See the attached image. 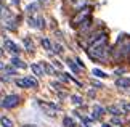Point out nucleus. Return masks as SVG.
<instances>
[{
    "label": "nucleus",
    "instance_id": "f257e3e1",
    "mask_svg": "<svg viewBox=\"0 0 130 127\" xmlns=\"http://www.w3.org/2000/svg\"><path fill=\"white\" fill-rule=\"evenodd\" d=\"M87 53L92 60H96V61H103V63H108V53H109V47H98V48H93V47H88L87 48Z\"/></svg>",
    "mask_w": 130,
    "mask_h": 127
},
{
    "label": "nucleus",
    "instance_id": "f03ea898",
    "mask_svg": "<svg viewBox=\"0 0 130 127\" xmlns=\"http://www.w3.org/2000/svg\"><path fill=\"white\" fill-rule=\"evenodd\" d=\"M88 18H90V8L87 7V8H82V10H79V11H77V15L72 18L71 24H72L74 27H76V26H80V24H82L84 21H87Z\"/></svg>",
    "mask_w": 130,
    "mask_h": 127
},
{
    "label": "nucleus",
    "instance_id": "7ed1b4c3",
    "mask_svg": "<svg viewBox=\"0 0 130 127\" xmlns=\"http://www.w3.org/2000/svg\"><path fill=\"white\" fill-rule=\"evenodd\" d=\"M19 101H21V98H19L18 95H7L5 98L2 100V106L7 109H11V108H16V106L19 105Z\"/></svg>",
    "mask_w": 130,
    "mask_h": 127
},
{
    "label": "nucleus",
    "instance_id": "20e7f679",
    "mask_svg": "<svg viewBox=\"0 0 130 127\" xmlns=\"http://www.w3.org/2000/svg\"><path fill=\"white\" fill-rule=\"evenodd\" d=\"M16 82L18 87H21V89H36L39 82L34 77H23V79H16L14 80Z\"/></svg>",
    "mask_w": 130,
    "mask_h": 127
},
{
    "label": "nucleus",
    "instance_id": "39448f33",
    "mask_svg": "<svg viewBox=\"0 0 130 127\" xmlns=\"http://www.w3.org/2000/svg\"><path fill=\"white\" fill-rule=\"evenodd\" d=\"M3 47L8 50V52H11V53H14V55H18L19 52H21V48L18 47L16 44L13 42V40H10V39H5L3 40Z\"/></svg>",
    "mask_w": 130,
    "mask_h": 127
},
{
    "label": "nucleus",
    "instance_id": "423d86ee",
    "mask_svg": "<svg viewBox=\"0 0 130 127\" xmlns=\"http://www.w3.org/2000/svg\"><path fill=\"white\" fill-rule=\"evenodd\" d=\"M108 45V35H106V32H104L103 35H100V37L95 40V42L90 45V47H93V48H98V47H106Z\"/></svg>",
    "mask_w": 130,
    "mask_h": 127
},
{
    "label": "nucleus",
    "instance_id": "0eeeda50",
    "mask_svg": "<svg viewBox=\"0 0 130 127\" xmlns=\"http://www.w3.org/2000/svg\"><path fill=\"white\" fill-rule=\"evenodd\" d=\"M29 26L37 27V29H43L45 27V21L42 18H29Z\"/></svg>",
    "mask_w": 130,
    "mask_h": 127
},
{
    "label": "nucleus",
    "instance_id": "6e6552de",
    "mask_svg": "<svg viewBox=\"0 0 130 127\" xmlns=\"http://www.w3.org/2000/svg\"><path fill=\"white\" fill-rule=\"evenodd\" d=\"M116 87H119V89H130V79L128 77H119L116 80Z\"/></svg>",
    "mask_w": 130,
    "mask_h": 127
},
{
    "label": "nucleus",
    "instance_id": "1a4fd4ad",
    "mask_svg": "<svg viewBox=\"0 0 130 127\" xmlns=\"http://www.w3.org/2000/svg\"><path fill=\"white\" fill-rule=\"evenodd\" d=\"M104 113H106V109H104L103 106L95 105V106H93V116H92V118H93V119H98V118H101Z\"/></svg>",
    "mask_w": 130,
    "mask_h": 127
},
{
    "label": "nucleus",
    "instance_id": "9d476101",
    "mask_svg": "<svg viewBox=\"0 0 130 127\" xmlns=\"http://www.w3.org/2000/svg\"><path fill=\"white\" fill-rule=\"evenodd\" d=\"M31 69H32V73L37 76V77H42V76L45 74V71H43V68L40 64H37V63H34V64H31Z\"/></svg>",
    "mask_w": 130,
    "mask_h": 127
},
{
    "label": "nucleus",
    "instance_id": "9b49d317",
    "mask_svg": "<svg viewBox=\"0 0 130 127\" xmlns=\"http://www.w3.org/2000/svg\"><path fill=\"white\" fill-rule=\"evenodd\" d=\"M11 64L14 66V68H19V69H26V68H27V64L24 63V61H21L18 57H13V58H11Z\"/></svg>",
    "mask_w": 130,
    "mask_h": 127
},
{
    "label": "nucleus",
    "instance_id": "f8f14e48",
    "mask_svg": "<svg viewBox=\"0 0 130 127\" xmlns=\"http://www.w3.org/2000/svg\"><path fill=\"white\" fill-rule=\"evenodd\" d=\"M40 66L43 68V71H45V74H50V76H53L55 74V68L52 64H48V63H45V61H42L40 63Z\"/></svg>",
    "mask_w": 130,
    "mask_h": 127
},
{
    "label": "nucleus",
    "instance_id": "ddd939ff",
    "mask_svg": "<svg viewBox=\"0 0 130 127\" xmlns=\"http://www.w3.org/2000/svg\"><path fill=\"white\" fill-rule=\"evenodd\" d=\"M0 124H2V127H13V121L7 118V116H2L0 118Z\"/></svg>",
    "mask_w": 130,
    "mask_h": 127
},
{
    "label": "nucleus",
    "instance_id": "4468645a",
    "mask_svg": "<svg viewBox=\"0 0 130 127\" xmlns=\"http://www.w3.org/2000/svg\"><path fill=\"white\" fill-rule=\"evenodd\" d=\"M68 66L72 69V73H76V74H79V73H80V69H82L80 66H79V64H76L74 61H71V60H68Z\"/></svg>",
    "mask_w": 130,
    "mask_h": 127
},
{
    "label": "nucleus",
    "instance_id": "2eb2a0df",
    "mask_svg": "<svg viewBox=\"0 0 130 127\" xmlns=\"http://www.w3.org/2000/svg\"><path fill=\"white\" fill-rule=\"evenodd\" d=\"M106 111H108V113H111L112 116H121V114H122V111L119 109L117 106H109V108H108Z\"/></svg>",
    "mask_w": 130,
    "mask_h": 127
},
{
    "label": "nucleus",
    "instance_id": "dca6fc26",
    "mask_svg": "<svg viewBox=\"0 0 130 127\" xmlns=\"http://www.w3.org/2000/svg\"><path fill=\"white\" fill-rule=\"evenodd\" d=\"M23 44H24V47H26V50H27V52H34V45H32V42H31V40H29L27 37L26 39H23Z\"/></svg>",
    "mask_w": 130,
    "mask_h": 127
},
{
    "label": "nucleus",
    "instance_id": "f3484780",
    "mask_svg": "<svg viewBox=\"0 0 130 127\" xmlns=\"http://www.w3.org/2000/svg\"><path fill=\"white\" fill-rule=\"evenodd\" d=\"M63 125H64V127H76V124H74V121H72L71 118H68V116L63 119Z\"/></svg>",
    "mask_w": 130,
    "mask_h": 127
},
{
    "label": "nucleus",
    "instance_id": "a211bd4d",
    "mask_svg": "<svg viewBox=\"0 0 130 127\" xmlns=\"http://www.w3.org/2000/svg\"><path fill=\"white\" fill-rule=\"evenodd\" d=\"M42 47L45 48V50H52V42H50V39H42Z\"/></svg>",
    "mask_w": 130,
    "mask_h": 127
},
{
    "label": "nucleus",
    "instance_id": "6ab92c4d",
    "mask_svg": "<svg viewBox=\"0 0 130 127\" xmlns=\"http://www.w3.org/2000/svg\"><path fill=\"white\" fill-rule=\"evenodd\" d=\"M92 73H93L95 76H96V77H106V76H108L106 73H103V71H101V69H93V71H92Z\"/></svg>",
    "mask_w": 130,
    "mask_h": 127
},
{
    "label": "nucleus",
    "instance_id": "aec40b11",
    "mask_svg": "<svg viewBox=\"0 0 130 127\" xmlns=\"http://www.w3.org/2000/svg\"><path fill=\"white\" fill-rule=\"evenodd\" d=\"M72 103H74V105H82L84 101H82V98H80L79 95H72Z\"/></svg>",
    "mask_w": 130,
    "mask_h": 127
},
{
    "label": "nucleus",
    "instance_id": "412c9836",
    "mask_svg": "<svg viewBox=\"0 0 130 127\" xmlns=\"http://www.w3.org/2000/svg\"><path fill=\"white\" fill-rule=\"evenodd\" d=\"M5 73H7L8 76H14V74H16V69H13V68H5Z\"/></svg>",
    "mask_w": 130,
    "mask_h": 127
},
{
    "label": "nucleus",
    "instance_id": "4be33fe9",
    "mask_svg": "<svg viewBox=\"0 0 130 127\" xmlns=\"http://www.w3.org/2000/svg\"><path fill=\"white\" fill-rule=\"evenodd\" d=\"M36 8H37V3H31V5L27 7V11H29V13H34V11H36Z\"/></svg>",
    "mask_w": 130,
    "mask_h": 127
},
{
    "label": "nucleus",
    "instance_id": "5701e85b",
    "mask_svg": "<svg viewBox=\"0 0 130 127\" xmlns=\"http://www.w3.org/2000/svg\"><path fill=\"white\" fill-rule=\"evenodd\" d=\"M53 50H55V53H63V50H64V48H63V47H61L59 44H56V45H55V48H53Z\"/></svg>",
    "mask_w": 130,
    "mask_h": 127
},
{
    "label": "nucleus",
    "instance_id": "b1692460",
    "mask_svg": "<svg viewBox=\"0 0 130 127\" xmlns=\"http://www.w3.org/2000/svg\"><path fill=\"white\" fill-rule=\"evenodd\" d=\"M122 109L125 111V113H130V103H124L122 105Z\"/></svg>",
    "mask_w": 130,
    "mask_h": 127
},
{
    "label": "nucleus",
    "instance_id": "393cba45",
    "mask_svg": "<svg viewBox=\"0 0 130 127\" xmlns=\"http://www.w3.org/2000/svg\"><path fill=\"white\" fill-rule=\"evenodd\" d=\"M92 84H93V85H95V87H96V89H103V87H104V85H103L101 82H96V80H93Z\"/></svg>",
    "mask_w": 130,
    "mask_h": 127
},
{
    "label": "nucleus",
    "instance_id": "a878e982",
    "mask_svg": "<svg viewBox=\"0 0 130 127\" xmlns=\"http://www.w3.org/2000/svg\"><path fill=\"white\" fill-rule=\"evenodd\" d=\"M111 122H112V124H121V119H119V118H114V116H112V121H111Z\"/></svg>",
    "mask_w": 130,
    "mask_h": 127
},
{
    "label": "nucleus",
    "instance_id": "bb28decb",
    "mask_svg": "<svg viewBox=\"0 0 130 127\" xmlns=\"http://www.w3.org/2000/svg\"><path fill=\"white\" fill-rule=\"evenodd\" d=\"M76 61H77V64H79V66H80V68H82V69H84V68H85V66H84V63H82V60H80V58H77V60H76Z\"/></svg>",
    "mask_w": 130,
    "mask_h": 127
},
{
    "label": "nucleus",
    "instance_id": "cd10ccee",
    "mask_svg": "<svg viewBox=\"0 0 130 127\" xmlns=\"http://www.w3.org/2000/svg\"><path fill=\"white\" fill-rule=\"evenodd\" d=\"M124 73V69H117V71H114V74H122Z\"/></svg>",
    "mask_w": 130,
    "mask_h": 127
},
{
    "label": "nucleus",
    "instance_id": "c85d7f7f",
    "mask_svg": "<svg viewBox=\"0 0 130 127\" xmlns=\"http://www.w3.org/2000/svg\"><path fill=\"white\" fill-rule=\"evenodd\" d=\"M5 68H7V66H5V63L0 61V69H5Z\"/></svg>",
    "mask_w": 130,
    "mask_h": 127
},
{
    "label": "nucleus",
    "instance_id": "c756f323",
    "mask_svg": "<svg viewBox=\"0 0 130 127\" xmlns=\"http://www.w3.org/2000/svg\"><path fill=\"white\" fill-rule=\"evenodd\" d=\"M11 3L13 5H19V0H11Z\"/></svg>",
    "mask_w": 130,
    "mask_h": 127
},
{
    "label": "nucleus",
    "instance_id": "7c9ffc66",
    "mask_svg": "<svg viewBox=\"0 0 130 127\" xmlns=\"http://www.w3.org/2000/svg\"><path fill=\"white\" fill-rule=\"evenodd\" d=\"M23 127H37V125H32V124H26V125H23Z\"/></svg>",
    "mask_w": 130,
    "mask_h": 127
},
{
    "label": "nucleus",
    "instance_id": "2f4dec72",
    "mask_svg": "<svg viewBox=\"0 0 130 127\" xmlns=\"http://www.w3.org/2000/svg\"><path fill=\"white\" fill-rule=\"evenodd\" d=\"M101 127H111V124H103Z\"/></svg>",
    "mask_w": 130,
    "mask_h": 127
},
{
    "label": "nucleus",
    "instance_id": "473e14b6",
    "mask_svg": "<svg viewBox=\"0 0 130 127\" xmlns=\"http://www.w3.org/2000/svg\"><path fill=\"white\" fill-rule=\"evenodd\" d=\"M0 106H2V101H0Z\"/></svg>",
    "mask_w": 130,
    "mask_h": 127
},
{
    "label": "nucleus",
    "instance_id": "72a5a7b5",
    "mask_svg": "<svg viewBox=\"0 0 130 127\" xmlns=\"http://www.w3.org/2000/svg\"><path fill=\"white\" fill-rule=\"evenodd\" d=\"M42 2H47V0H42Z\"/></svg>",
    "mask_w": 130,
    "mask_h": 127
},
{
    "label": "nucleus",
    "instance_id": "f704fd0d",
    "mask_svg": "<svg viewBox=\"0 0 130 127\" xmlns=\"http://www.w3.org/2000/svg\"><path fill=\"white\" fill-rule=\"evenodd\" d=\"M0 55H2V50H0Z\"/></svg>",
    "mask_w": 130,
    "mask_h": 127
},
{
    "label": "nucleus",
    "instance_id": "c9c22d12",
    "mask_svg": "<svg viewBox=\"0 0 130 127\" xmlns=\"http://www.w3.org/2000/svg\"><path fill=\"white\" fill-rule=\"evenodd\" d=\"M84 127H87V125H84Z\"/></svg>",
    "mask_w": 130,
    "mask_h": 127
}]
</instances>
